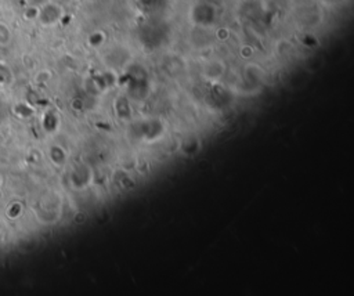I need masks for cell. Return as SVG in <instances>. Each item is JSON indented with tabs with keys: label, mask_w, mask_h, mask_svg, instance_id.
Listing matches in <instances>:
<instances>
[{
	"label": "cell",
	"mask_w": 354,
	"mask_h": 296,
	"mask_svg": "<svg viewBox=\"0 0 354 296\" xmlns=\"http://www.w3.org/2000/svg\"><path fill=\"white\" fill-rule=\"evenodd\" d=\"M58 14H60V7L55 6V4H47L43 7V10L39 13V17L42 20L43 24H54L57 21L58 18Z\"/></svg>",
	"instance_id": "cell-1"
},
{
	"label": "cell",
	"mask_w": 354,
	"mask_h": 296,
	"mask_svg": "<svg viewBox=\"0 0 354 296\" xmlns=\"http://www.w3.org/2000/svg\"><path fill=\"white\" fill-rule=\"evenodd\" d=\"M11 38V33L8 26H6L4 24L0 23V45H7Z\"/></svg>",
	"instance_id": "cell-2"
}]
</instances>
